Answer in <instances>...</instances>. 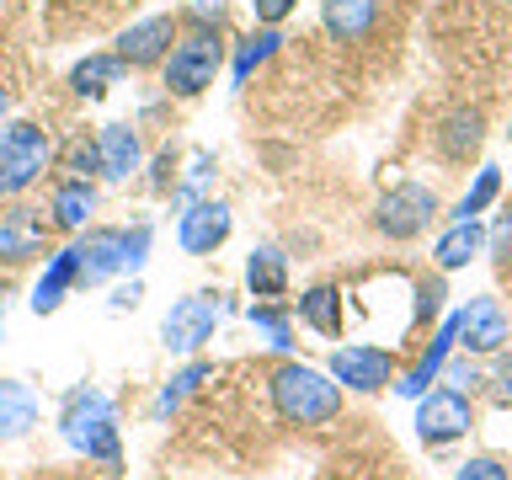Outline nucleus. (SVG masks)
Instances as JSON below:
<instances>
[{
  "instance_id": "39",
  "label": "nucleus",
  "mask_w": 512,
  "mask_h": 480,
  "mask_svg": "<svg viewBox=\"0 0 512 480\" xmlns=\"http://www.w3.org/2000/svg\"><path fill=\"white\" fill-rule=\"evenodd\" d=\"M139 299H144V283H139V278H128V288H118V294H112L107 304H112V310H134Z\"/></svg>"
},
{
  "instance_id": "32",
  "label": "nucleus",
  "mask_w": 512,
  "mask_h": 480,
  "mask_svg": "<svg viewBox=\"0 0 512 480\" xmlns=\"http://www.w3.org/2000/svg\"><path fill=\"white\" fill-rule=\"evenodd\" d=\"M454 480H512V464L491 459V454H475V459H464V464H459V475H454Z\"/></svg>"
},
{
  "instance_id": "40",
  "label": "nucleus",
  "mask_w": 512,
  "mask_h": 480,
  "mask_svg": "<svg viewBox=\"0 0 512 480\" xmlns=\"http://www.w3.org/2000/svg\"><path fill=\"white\" fill-rule=\"evenodd\" d=\"M496 400H502V406L512 400V358H502V363H496Z\"/></svg>"
},
{
  "instance_id": "4",
  "label": "nucleus",
  "mask_w": 512,
  "mask_h": 480,
  "mask_svg": "<svg viewBox=\"0 0 512 480\" xmlns=\"http://www.w3.org/2000/svg\"><path fill=\"white\" fill-rule=\"evenodd\" d=\"M230 315V299L219 294V288H198V294L176 299L166 320H160V342H166V352H182V358H192L208 336H214V326Z\"/></svg>"
},
{
  "instance_id": "30",
  "label": "nucleus",
  "mask_w": 512,
  "mask_h": 480,
  "mask_svg": "<svg viewBox=\"0 0 512 480\" xmlns=\"http://www.w3.org/2000/svg\"><path fill=\"white\" fill-rule=\"evenodd\" d=\"M64 171H70V176H86V182H91V176H102V144H96V134H91V139L80 134L70 150H64Z\"/></svg>"
},
{
  "instance_id": "19",
  "label": "nucleus",
  "mask_w": 512,
  "mask_h": 480,
  "mask_svg": "<svg viewBox=\"0 0 512 480\" xmlns=\"http://www.w3.org/2000/svg\"><path fill=\"white\" fill-rule=\"evenodd\" d=\"M91 214H96V182H86V176H64V182L54 187V198H48V219H54V230L80 235Z\"/></svg>"
},
{
  "instance_id": "7",
  "label": "nucleus",
  "mask_w": 512,
  "mask_h": 480,
  "mask_svg": "<svg viewBox=\"0 0 512 480\" xmlns=\"http://www.w3.org/2000/svg\"><path fill=\"white\" fill-rule=\"evenodd\" d=\"M432 219H438V192L427 182H400V187L384 192L379 208H374V230L384 240H416Z\"/></svg>"
},
{
  "instance_id": "15",
  "label": "nucleus",
  "mask_w": 512,
  "mask_h": 480,
  "mask_svg": "<svg viewBox=\"0 0 512 480\" xmlns=\"http://www.w3.org/2000/svg\"><path fill=\"white\" fill-rule=\"evenodd\" d=\"M432 144H438L443 160H454V166H470L480 155V144H486V112L480 107H454L443 112V123L432 128Z\"/></svg>"
},
{
  "instance_id": "27",
  "label": "nucleus",
  "mask_w": 512,
  "mask_h": 480,
  "mask_svg": "<svg viewBox=\"0 0 512 480\" xmlns=\"http://www.w3.org/2000/svg\"><path fill=\"white\" fill-rule=\"evenodd\" d=\"M496 192H502V166H480L475 182H470V192L454 203V219H480V214L496 203Z\"/></svg>"
},
{
  "instance_id": "17",
  "label": "nucleus",
  "mask_w": 512,
  "mask_h": 480,
  "mask_svg": "<svg viewBox=\"0 0 512 480\" xmlns=\"http://www.w3.org/2000/svg\"><path fill=\"white\" fill-rule=\"evenodd\" d=\"M96 144H102V182H128L144 166V144L134 123H102Z\"/></svg>"
},
{
  "instance_id": "29",
  "label": "nucleus",
  "mask_w": 512,
  "mask_h": 480,
  "mask_svg": "<svg viewBox=\"0 0 512 480\" xmlns=\"http://www.w3.org/2000/svg\"><path fill=\"white\" fill-rule=\"evenodd\" d=\"M443 299H448V283H443V272H432V278H422V283H416V304H411V320H416V326H427V320H438Z\"/></svg>"
},
{
  "instance_id": "24",
  "label": "nucleus",
  "mask_w": 512,
  "mask_h": 480,
  "mask_svg": "<svg viewBox=\"0 0 512 480\" xmlns=\"http://www.w3.org/2000/svg\"><path fill=\"white\" fill-rule=\"evenodd\" d=\"M128 70V64L118 54H86L70 70V86L75 96H86V102H96V96H107V86H118V75Z\"/></svg>"
},
{
  "instance_id": "38",
  "label": "nucleus",
  "mask_w": 512,
  "mask_h": 480,
  "mask_svg": "<svg viewBox=\"0 0 512 480\" xmlns=\"http://www.w3.org/2000/svg\"><path fill=\"white\" fill-rule=\"evenodd\" d=\"M150 187H155V192L176 187V150H171V144H166V150H160V160H155V176H150Z\"/></svg>"
},
{
  "instance_id": "26",
  "label": "nucleus",
  "mask_w": 512,
  "mask_h": 480,
  "mask_svg": "<svg viewBox=\"0 0 512 480\" xmlns=\"http://www.w3.org/2000/svg\"><path fill=\"white\" fill-rule=\"evenodd\" d=\"M278 43H283L278 27H262V32H251V38H240V48H235V70H230L235 86H246V80L262 70L272 54H278Z\"/></svg>"
},
{
  "instance_id": "20",
  "label": "nucleus",
  "mask_w": 512,
  "mask_h": 480,
  "mask_svg": "<svg viewBox=\"0 0 512 480\" xmlns=\"http://www.w3.org/2000/svg\"><path fill=\"white\" fill-rule=\"evenodd\" d=\"M38 427V395L22 379H0V443H16Z\"/></svg>"
},
{
  "instance_id": "41",
  "label": "nucleus",
  "mask_w": 512,
  "mask_h": 480,
  "mask_svg": "<svg viewBox=\"0 0 512 480\" xmlns=\"http://www.w3.org/2000/svg\"><path fill=\"white\" fill-rule=\"evenodd\" d=\"M6 112H11V86L0 80V123H6Z\"/></svg>"
},
{
  "instance_id": "1",
  "label": "nucleus",
  "mask_w": 512,
  "mask_h": 480,
  "mask_svg": "<svg viewBox=\"0 0 512 480\" xmlns=\"http://www.w3.org/2000/svg\"><path fill=\"white\" fill-rule=\"evenodd\" d=\"M59 438L80 459L102 464L107 475H123V432H118V406L96 384H75L59 400Z\"/></svg>"
},
{
  "instance_id": "18",
  "label": "nucleus",
  "mask_w": 512,
  "mask_h": 480,
  "mask_svg": "<svg viewBox=\"0 0 512 480\" xmlns=\"http://www.w3.org/2000/svg\"><path fill=\"white\" fill-rule=\"evenodd\" d=\"M486 246H491L486 224H480V219H454L438 235V246H432V262H438V272H459V267H470Z\"/></svg>"
},
{
  "instance_id": "22",
  "label": "nucleus",
  "mask_w": 512,
  "mask_h": 480,
  "mask_svg": "<svg viewBox=\"0 0 512 480\" xmlns=\"http://www.w3.org/2000/svg\"><path fill=\"white\" fill-rule=\"evenodd\" d=\"M294 310H299V320H304L310 331H320V336H342V288H336V283L304 288Z\"/></svg>"
},
{
  "instance_id": "5",
  "label": "nucleus",
  "mask_w": 512,
  "mask_h": 480,
  "mask_svg": "<svg viewBox=\"0 0 512 480\" xmlns=\"http://www.w3.org/2000/svg\"><path fill=\"white\" fill-rule=\"evenodd\" d=\"M219 64H224V38L219 32H198L192 27L187 38H176V48L166 54V91L171 96H198L214 86V75H219Z\"/></svg>"
},
{
  "instance_id": "31",
  "label": "nucleus",
  "mask_w": 512,
  "mask_h": 480,
  "mask_svg": "<svg viewBox=\"0 0 512 480\" xmlns=\"http://www.w3.org/2000/svg\"><path fill=\"white\" fill-rule=\"evenodd\" d=\"M150 246H155V224H150V219L128 224V278H139V272H144V262H150Z\"/></svg>"
},
{
  "instance_id": "28",
  "label": "nucleus",
  "mask_w": 512,
  "mask_h": 480,
  "mask_svg": "<svg viewBox=\"0 0 512 480\" xmlns=\"http://www.w3.org/2000/svg\"><path fill=\"white\" fill-rule=\"evenodd\" d=\"M246 315H251V326L267 336V347H272V352H288V347H294V326H288V310H283V304L262 299V304H251Z\"/></svg>"
},
{
  "instance_id": "9",
  "label": "nucleus",
  "mask_w": 512,
  "mask_h": 480,
  "mask_svg": "<svg viewBox=\"0 0 512 480\" xmlns=\"http://www.w3.org/2000/svg\"><path fill=\"white\" fill-rule=\"evenodd\" d=\"M176 38H182V16H144V22H134L118 38V48H112V54H118L128 70H150V64H166V54L176 48Z\"/></svg>"
},
{
  "instance_id": "34",
  "label": "nucleus",
  "mask_w": 512,
  "mask_h": 480,
  "mask_svg": "<svg viewBox=\"0 0 512 480\" xmlns=\"http://www.w3.org/2000/svg\"><path fill=\"white\" fill-rule=\"evenodd\" d=\"M182 22H192L198 32H219L224 27V0H192Z\"/></svg>"
},
{
  "instance_id": "35",
  "label": "nucleus",
  "mask_w": 512,
  "mask_h": 480,
  "mask_svg": "<svg viewBox=\"0 0 512 480\" xmlns=\"http://www.w3.org/2000/svg\"><path fill=\"white\" fill-rule=\"evenodd\" d=\"M491 256H496V262H507V267H512V208H507V214L491 224Z\"/></svg>"
},
{
  "instance_id": "2",
  "label": "nucleus",
  "mask_w": 512,
  "mask_h": 480,
  "mask_svg": "<svg viewBox=\"0 0 512 480\" xmlns=\"http://www.w3.org/2000/svg\"><path fill=\"white\" fill-rule=\"evenodd\" d=\"M267 384H272V411L288 427H326L342 416V384L310 363H278Z\"/></svg>"
},
{
  "instance_id": "11",
  "label": "nucleus",
  "mask_w": 512,
  "mask_h": 480,
  "mask_svg": "<svg viewBox=\"0 0 512 480\" xmlns=\"http://www.w3.org/2000/svg\"><path fill=\"white\" fill-rule=\"evenodd\" d=\"M507 336H512V326H507L502 299L480 294L459 310V347L470 352V358H496V352L507 347Z\"/></svg>"
},
{
  "instance_id": "36",
  "label": "nucleus",
  "mask_w": 512,
  "mask_h": 480,
  "mask_svg": "<svg viewBox=\"0 0 512 480\" xmlns=\"http://www.w3.org/2000/svg\"><path fill=\"white\" fill-rule=\"evenodd\" d=\"M443 374H448V384H454V390H464V395H470L475 384H480V368H475V363H464V358H448Z\"/></svg>"
},
{
  "instance_id": "33",
  "label": "nucleus",
  "mask_w": 512,
  "mask_h": 480,
  "mask_svg": "<svg viewBox=\"0 0 512 480\" xmlns=\"http://www.w3.org/2000/svg\"><path fill=\"white\" fill-rule=\"evenodd\" d=\"M208 176H214V155H192V171H187V182L176 187V203H198V187L208 182Z\"/></svg>"
},
{
  "instance_id": "25",
  "label": "nucleus",
  "mask_w": 512,
  "mask_h": 480,
  "mask_svg": "<svg viewBox=\"0 0 512 480\" xmlns=\"http://www.w3.org/2000/svg\"><path fill=\"white\" fill-rule=\"evenodd\" d=\"M208 374H214V363H203V358H192V363L182 368V374H171L166 384H160V395L150 400V416H155V422H166V416H171L176 406H182V400H187L192 390H198V384H203Z\"/></svg>"
},
{
  "instance_id": "6",
  "label": "nucleus",
  "mask_w": 512,
  "mask_h": 480,
  "mask_svg": "<svg viewBox=\"0 0 512 480\" xmlns=\"http://www.w3.org/2000/svg\"><path fill=\"white\" fill-rule=\"evenodd\" d=\"M416 438H422L427 448H448L459 443L464 432L475 427V400L454 390V384H443V390H427L422 400H416Z\"/></svg>"
},
{
  "instance_id": "12",
  "label": "nucleus",
  "mask_w": 512,
  "mask_h": 480,
  "mask_svg": "<svg viewBox=\"0 0 512 480\" xmlns=\"http://www.w3.org/2000/svg\"><path fill=\"white\" fill-rule=\"evenodd\" d=\"M230 230H235L230 208L214 203V198H198V203L182 208V219H176V246L187 256H214L224 240H230Z\"/></svg>"
},
{
  "instance_id": "42",
  "label": "nucleus",
  "mask_w": 512,
  "mask_h": 480,
  "mask_svg": "<svg viewBox=\"0 0 512 480\" xmlns=\"http://www.w3.org/2000/svg\"><path fill=\"white\" fill-rule=\"evenodd\" d=\"M496 6H512V0H496Z\"/></svg>"
},
{
  "instance_id": "10",
  "label": "nucleus",
  "mask_w": 512,
  "mask_h": 480,
  "mask_svg": "<svg viewBox=\"0 0 512 480\" xmlns=\"http://www.w3.org/2000/svg\"><path fill=\"white\" fill-rule=\"evenodd\" d=\"M75 246H80V283L86 288L128 272V224H96Z\"/></svg>"
},
{
  "instance_id": "21",
  "label": "nucleus",
  "mask_w": 512,
  "mask_h": 480,
  "mask_svg": "<svg viewBox=\"0 0 512 480\" xmlns=\"http://www.w3.org/2000/svg\"><path fill=\"white\" fill-rule=\"evenodd\" d=\"M320 22H326V32L336 43H358L379 22V0H326V6H320Z\"/></svg>"
},
{
  "instance_id": "14",
  "label": "nucleus",
  "mask_w": 512,
  "mask_h": 480,
  "mask_svg": "<svg viewBox=\"0 0 512 480\" xmlns=\"http://www.w3.org/2000/svg\"><path fill=\"white\" fill-rule=\"evenodd\" d=\"M454 347H459V310L443 320L438 336L427 342V352L416 358V368H411V374H400L390 390H395L400 400H422V395H427V384H438V379H443V368H448V358H454Z\"/></svg>"
},
{
  "instance_id": "37",
  "label": "nucleus",
  "mask_w": 512,
  "mask_h": 480,
  "mask_svg": "<svg viewBox=\"0 0 512 480\" xmlns=\"http://www.w3.org/2000/svg\"><path fill=\"white\" fill-rule=\"evenodd\" d=\"M294 6H299V0H251V11H256V22H262V27H278Z\"/></svg>"
},
{
  "instance_id": "13",
  "label": "nucleus",
  "mask_w": 512,
  "mask_h": 480,
  "mask_svg": "<svg viewBox=\"0 0 512 480\" xmlns=\"http://www.w3.org/2000/svg\"><path fill=\"white\" fill-rule=\"evenodd\" d=\"M48 230H54V219H43L38 208H27V203L6 208V214H0V262L6 267L32 262V256L48 246Z\"/></svg>"
},
{
  "instance_id": "8",
  "label": "nucleus",
  "mask_w": 512,
  "mask_h": 480,
  "mask_svg": "<svg viewBox=\"0 0 512 480\" xmlns=\"http://www.w3.org/2000/svg\"><path fill=\"white\" fill-rule=\"evenodd\" d=\"M326 374L342 384V390H358V395H379L384 384H395V358L384 347H368V342H352V347H336Z\"/></svg>"
},
{
  "instance_id": "16",
  "label": "nucleus",
  "mask_w": 512,
  "mask_h": 480,
  "mask_svg": "<svg viewBox=\"0 0 512 480\" xmlns=\"http://www.w3.org/2000/svg\"><path fill=\"white\" fill-rule=\"evenodd\" d=\"M70 288H80V246H64L43 262V278L32 283V299H27L32 315H54Z\"/></svg>"
},
{
  "instance_id": "23",
  "label": "nucleus",
  "mask_w": 512,
  "mask_h": 480,
  "mask_svg": "<svg viewBox=\"0 0 512 480\" xmlns=\"http://www.w3.org/2000/svg\"><path fill=\"white\" fill-rule=\"evenodd\" d=\"M246 288L256 299H283L288 294V256L278 246H256L246 256Z\"/></svg>"
},
{
  "instance_id": "3",
  "label": "nucleus",
  "mask_w": 512,
  "mask_h": 480,
  "mask_svg": "<svg viewBox=\"0 0 512 480\" xmlns=\"http://www.w3.org/2000/svg\"><path fill=\"white\" fill-rule=\"evenodd\" d=\"M48 166H54V139H48L43 123L32 118L0 123V198H22Z\"/></svg>"
}]
</instances>
